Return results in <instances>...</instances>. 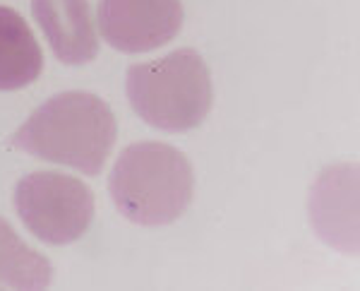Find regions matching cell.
<instances>
[{"label":"cell","mask_w":360,"mask_h":291,"mask_svg":"<svg viewBox=\"0 0 360 291\" xmlns=\"http://www.w3.org/2000/svg\"><path fill=\"white\" fill-rule=\"evenodd\" d=\"M118 123L106 101L89 92H63L41 104L13 144L20 152L63 164L84 176H98L111 156Z\"/></svg>","instance_id":"obj_1"},{"label":"cell","mask_w":360,"mask_h":291,"mask_svg":"<svg viewBox=\"0 0 360 291\" xmlns=\"http://www.w3.org/2000/svg\"><path fill=\"white\" fill-rule=\"evenodd\" d=\"M115 209L132 224L178 222L193 202L195 171L180 149L164 142H135L115 159L108 176Z\"/></svg>","instance_id":"obj_2"},{"label":"cell","mask_w":360,"mask_h":291,"mask_svg":"<svg viewBox=\"0 0 360 291\" xmlns=\"http://www.w3.org/2000/svg\"><path fill=\"white\" fill-rule=\"evenodd\" d=\"M130 106L147 125L188 132L212 111V73L193 49H178L159 61L130 66L125 78Z\"/></svg>","instance_id":"obj_3"},{"label":"cell","mask_w":360,"mask_h":291,"mask_svg":"<svg viewBox=\"0 0 360 291\" xmlns=\"http://www.w3.org/2000/svg\"><path fill=\"white\" fill-rule=\"evenodd\" d=\"M15 209L39 241L68 246L79 241L94 222V195L68 173L34 171L17 183Z\"/></svg>","instance_id":"obj_4"},{"label":"cell","mask_w":360,"mask_h":291,"mask_svg":"<svg viewBox=\"0 0 360 291\" xmlns=\"http://www.w3.org/2000/svg\"><path fill=\"white\" fill-rule=\"evenodd\" d=\"M185 20L180 0H101L98 32L123 54H147L178 37Z\"/></svg>","instance_id":"obj_5"},{"label":"cell","mask_w":360,"mask_h":291,"mask_svg":"<svg viewBox=\"0 0 360 291\" xmlns=\"http://www.w3.org/2000/svg\"><path fill=\"white\" fill-rule=\"evenodd\" d=\"M32 13L60 63L84 66L98 56V29L89 0H32Z\"/></svg>","instance_id":"obj_6"},{"label":"cell","mask_w":360,"mask_h":291,"mask_svg":"<svg viewBox=\"0 0 360 291\" xmlns=\"http://www.w3.org/2000/svg\"><path fill=\"white\" fill-rule=\"evenodd\" d=\"M44 73V51L17 10L0 5V92H17Z\"/></svg>","instance_id":"obj_7"},{"label":"cell","mask_w":360,"mask_h":291,"mask_svg":"<svg viewBox=\"0 0 360 291\" xmlns=\"http://www.w3.org/2000/svg\"><path fill=\"white\" fill-rule=\"evenodd\" d=\"M53 279V267L39 250L29 248L17 231L0 217V287L37 291Z\"/></svg>","instance_id":"obj_8"}]
</instances>
